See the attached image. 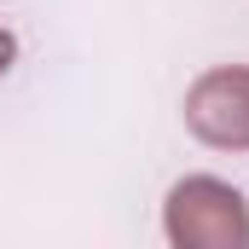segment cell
<instances>
[{
	"label": "cell",
	"instance_id": "cell-1",
	"mask_svg": "<svg viewBox=\"0 0 249 249\" xmlns=\"http://www.w3.org/2000/svg\"><path fill=\"white\" fill-rule=\"evenodd\" d=\"M6 58H12V35H0V70H6Z\"/></svg>",
	"mask_w": 249,
	"mask_h": 249
}]
</instances>
